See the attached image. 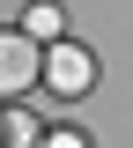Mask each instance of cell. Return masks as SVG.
<instances>
[{
  "mask_svg": "<svg viewBox=\"0 0 133 148\" xmlns=\"http://www.w3.org/2000/svg\"><path fill=\"white\" fill-rule=\"evenodd\" d=\"M30 82H44V52L30 30H0V96H22Z\"/></svg>",
  "mask_w": 133,
  "mask_h": 148,
  "instance_id": "1",
  "label": "cell"
},
{
  "mask_svg": "<svg viewBox=\"0 0 133 148\" xmlns=\"http://www.w3.org/2000/svg\"><path fill=\"white\" fill-rule=\"evenodd\" d=\"M89 82H96V59L81 52V45L59 37L52 52H44V89H59V96H89Z\"/></svg>",
  "mask_w": 133,
  "mask_h": 148,
  "instance_id": "2",
  "label": "cell"
},
{
  "mask_svg": "<svg viewBox=\"0 0 133 148\" xmlns=\"http://www.w3.org/2000/svg\"><path fill=\"white\" fill-rule=\"evenodd\" d=\"M0 148H44V126H30L22 111H8L0 119Z\"/></svg>",
  "mask_w": 133,
  "mask_h": 148,
  "instance_id": "3",
  "label": "cell"
},
{
  "mask_svg": "<svg viewBox=\"0 0 133 148\" xmlns=\"http://www.w3.org/2000/svg\"><path fill=\"white\" fill-rule=\"evenodd\" d=\"M59 22H67V15H59L52 0H37V8L22 15V30H30V37H59Z\"/></svg>",
  "mask_w": 133,
  "mask_h": 148,
  "instance_id": "4",
  "label": "cell"
},
{
  "mask_svg": "<svg viewBox=\"0 0 133 148\" xmlns=\"http://www.w3.org/2000/svg\"><path fill=\"white\" fill-rule=\"evenodd\" d=\"M44 148H81V133H44Z\"/></svg>",
  "mask_w": 133,
  "mask_h": 148,
  "instance_id": "5",
  "label": "cell"
}]
</instances>
